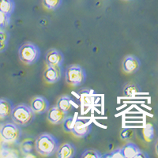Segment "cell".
<instances>
[{"instance_id": "cell-1", "label": "cell", "mask_w": 158, "mask_h": 158, "mask_svg": "<svg viewBox=\"0 0 158 158\" xmlns=\"http://www.w3.org/2000/svg\"><path fill=\"white\" fill-rule=\"evenodd\" d=\"M36 151L42 156H51L56 153L60 144L57 138L50 133H42L36 138Z\"/></svg>"}, {"instance_id": "cell-2", "label": "cell", "mask_w": 158, "mask_h": 158, "mask_svg": "<svg viewBox=\"0 0 158 158\" xmlns=\"http://www.w3.org/2000/svg\"><path fill=\"white\" fill-rule=\"evenodd\" d=\"M11 119L21 127L29 126L36 118V113L26 104H20L14 107L11 113Z\"/></svg>"}, {"instance_id": "cell-3", "label": "cell", "mask_w": 158, "mask_h": 158, "mask_svg": "<svg viewBox=\"0 0 158 158\" xmlns=\"http://www.w3.org/2000/svg\"><path fill=\"white\" fill-rule=\"evenodd\" d=\"M18 56L22 63L31 66L39 60L40 49L36 44L32 42H25L18 49Z\"/></svg>"}, {"instance_id": "cell-4", "label": "cell", "mask_w": 158, "mask_h": 158, "mask_svg": "<svg viewBox=\"0 0 158 158\" xmlns=\"http://www.w3.org/2000/svg\"><path fill=\"white\" fill-rule=\"evenodd\" d=\"M86 72L78 64H71L67 67L65 73L66 82L71 86H80L86 80Z\"/></svg>"}, {"instance_id": "cell-5", "label": "cell", "mask_w": 158, "mask_h": 158, "mask_svg": "<svg viewBox=\"0 0 158 158\" xmlns=\"http://www.w3.org/2000/svg\"><path fill=\"white\" fill-rule=\"evenodd\" d=\"M0 136L8 142H17L22 136V129L14 122L6 123L0 127Z\"/></svg>"}, {"instance_id": "cell-6", "label": "cell", "mask_w": 158, "mask_h": 158, "mask_svg": "<svg viewBox=\"0 0 158 158\" xmlns=\"http://www.w3.org/2000/svg\"><path fill=\"white\" fill-rule=\"evenodd\" d=\"M30 107L37 115H42L45 112H48L50 108V104L46 97L43 96H36L31 100Z\"/></svg>"}, {"instance_id": "cell-7", "label": "cell", "mask_w": 158, "mask_h": 158, "mask_svg": "<svg viewBox=\"0 0 158 158\" xmlns=\"http://www.w3.org/2000/svg\"><path fill=\"white\" fill-rule=\"evenodd\" d=\"M63 61H64V56L61 51L56 48H51L46 53L45 62L47 66L62 67Z\"/></svg>"}, {"instance_id": "cell-8", "label": "cell", "mask_w": 158, "mask_h": 158, "mask_svg": "<svg viewBox=\"0 0 158 158\" xmlns=\"http://www.w3.org/2000/svg\"><path fill=\"white\" fill-rule=\"evenodd\" d=\"M141 67V61L137 56L128 55L124 58L122 63L123 70L127 74H134L138 71Z\"/></svg>"}, {"instance_id": "cell-9", "label": "cell", "mask_w": 158, "mask_h": 158, "mask_svg": "<svg viewBox=\"0 0 158 158\" xmlns=\"http://www.w3.org/2000/svg\"><path fill=\"white\" fill-rule=\"evenodd\" d=\"M63 75L62 67H51L47 66L44 71L43 77L44 81L48 84H55L61 79Z\"/></svg>"}, {"instance_id": "cell-10", "label": "cell", "mask_w": 158, "mask_h": 158, "mask_svg": "<svg viewBox=\"0 0 158 158\" xmlns=\"http://www.w3.org/2000/svg\"><path fill=\"white\" fill-rule=\"evenodd\" d=\"M91 130L92 127L89 122L78 118L76 119L74 123L72 134L77 138H85L89 135Z\"/></svg>"}, {"instance_id": "cell-11", "label": "cell", "mask_w": 158, "mask_h": 158, "mask_svg": "<svg viewBox=\"0 0 158 158\" xmlns=\"http://www.w3.org/2000/svg\"><path fill=\"white\" fill-rule=\"evenodd\" d=\"M67 116V114L57 108V106H52L48 111V119L49 122L55 125L63 124V121Z\"/></svg>"}, {"instance_id": "cell-12", "label": "cell", "mask_w": 158, "mask_h": 158, "mask_svg": "<svg viewBox=\"0 0 158 158\" xmlns=\"http://www.w3.org/2000/svg\"><path fill=\"white\" fill-rule=\"evenodd\" d=\"M76 154V147L74 144L66 142L59 146L56 156L57 158H72Z\"/></svg>"}, {"instance_id": "cell-13", "label": "cell", "mask_w": 158, "mask_h": 158, "mask_svg": "<svg viewBox=\"0 0 158 158\" xmlns=\"http://www.w3.org/2000/svg\"><path fill=\"white\" fill-rule=\"evenodd\" d=\"M15 105L7 98H0V119L10 117Z\"/></svg>"}, {"instance_id": "cell-14", "label": "cell", "mask_w": 158, "mask_h": 158, "mask_svg": "<svg viewBox=\"0 0 158 158\" xmlns=\"http://www.w3.org/2000/svg\"><path fill=\"white\" fill-rule=\"evenodd\" d=\"M73 102L74 100L70 96L63 95L58 99L56 106L63 112L68 114L73 108Z\"/></svg>"}, {"instance_id": "cell-15", "label": "cell", "mask_w": 158, "mask_h": 158, "mask_svg": "<svg viewBox=\"0 0 158 158\" xmlns=\"http://www.w3.org/2000/svg\"><path fill=\"white\" fill-rule=\"evenodd\" d=\"M123 158H135L141 151L140 148L134 142H127L121 147Z\"/></svg>"}, {"instance_id": "cell-16", "label": "cell", "mask_w": 158, "mask_h": 158, "mask_svg": "<svg viewBox=\"0 0 158 158\" xmlns=\"http://www.w3.org/2000/svg\"><path fill=\"white\" fill-rule=\"evenodd\" d=\"M141 90L140 86L135 83L130 82L127 84L123 88V96L126 97H135L137 94H140Z\"/></svg>"}, {"instance_id": "cell-17", "label": "cell", "mask_w": 158, "mask_h": 158, "mask_svg": "<svg viewBox=\"0 0 158 158\" xmlns=\"http://www.w3.org/2000/svg\"><path fill=\"white\" fill-rule=\"evenodd\" d=\"M15 10V0H0V10L12 15Z\"/></svg>"}, {"instance_id": "cell-18", "label": "cell", "mask_w": 158, "mask_h": 158, "mask_svg": "<svg viewBox=\"0 0 158 158\" xmlns=\"http://www.w3.org/2000/svg\"><path fill=\"white\" fill-rule=\"evenodd\" d=\"M21 149H22V153H25V154L34 153V151H36V142H35V140L25 139L22 143Z\"/></svg>"}, {"instance_id": "cell-19", "label": "cell", "mask_w": 158, "mask_h": 158, "mask_svg": "<svg viewBox=\"0 0 158 158\" xmlns=\"http://www.w3.org/2000/svg\"><path fill=\"white\" fill-rule=\"evenodd\" d=\"M63 0H42V5L48 10H56L61 6Z\"/></svg>"}, {"instance_id": "cell-20", "label": "cell", "mask_w": 158, "mask_h": 158, "mask_svg": "<svg viewBox=\"0 0 158 158\" xmlns=\"http://www.w3.org/2000/svg\"><path fill=\"white\" fill-rule=\"evenodd\" d=\"M10 36L5 29H0V53L4 52L8 47Z\"/></svg>"}, {"instance_id": "cell-21", "label": "cell", "mask_w": 158, "mask_h": 158, "mask_svg": "<svg viewBox=\"0 0 158 158\" xmlns=\"http://www.w3.org/2000/svg\"><path fill=\"white\" fill-rule=\"evenodd\" d=\"M143 136L146 142H152L154 138V128L151 123H147L144 128Z\"/></svg>"}, {"instance_id": "cell-22", "label": "cell", "mask_w": 158, "mask_h": 158, "mask_svg": "<svg viewBox=\"0 0 158 158\" xmlns=\"http://www.w3.org/2000/svg\"><path fill=\"white\" fill-rule=\"evenodd\" d=\"M74 118L73 116H68L67 115V118H65L64 121L63 123V127L66 132H68V133H72V131H73V128H74Z\"/></svg>"}, {"instance_id": "cell-23", "label": "cell", "mask_w": 158, "mask_h": 158, "mask_svg": "<svg viewBox=\"0 0 158 158\" xmlns=\"http://www.w3.org/2000/svg\"><path fill=\"white\" fill-rule=\"evenodd\" d=\"M81 158H102L100 151L95 149H87L81 154Z\"/></svg>"}, {"instance_id": "cell-24", "label": "cell", "mask_w": 158, "mask_h": 158, "mask_svg": "<svg viewBox=\"0 0 158 158\" xmlns=\"http://www.w3.org/2000/svg\"><path fill=\"white\" fill-rule=\"evenodd\" d=\"M11 21V15L0 10V29H5L8 27Z\"/></svg>"}, {"instance_id": "cell-25", "label": "cell", "mask_w": 158, "mask_h": 158, "mask_svg": "<svg viewBox=\"0 0 158 158\" xmlns=\"http://www.w3.org/2000/svg\"><path fill=\"white\" fill-rule=\"evenodd\" d=\"M102 157H105V158H123V156L121 148H118V149H114V150L111 151V152H110L109 153H107V154L102 155Z\"/></svg>"}, {"instance_id": "cell-26", "label": "cell", "mask_w": 158, "mask_h": 158, "mask_svg": "<svg viewBox=\"0 0 158 158\" xmlns=\"http://www.w3.org/2000/svg\"><path fill=\"white\" fill-rule=\"evenodd\" d=\"M135 133L134 131L129 128H126V129L123 130L122 132L120 133V138L123 140H127V139H130L134 136Z\"/></svg>"}, {"instance_id": "cell-27", "label": "cell", "mask_w": 158, "mask_h": 158, "mask_svg": "<svg viewBox=\"0 0 158 158\" xmlns=\"http://www.w3.org/2000/svg\"><path fill=\"white\" fill-rule=\"evenodd\" d=\"M149 156L146 153V152L141 150L140 152L138 153V155H137L135 158H149Z\"/></svg>"}, {"instance_id": "cell-28", "label": "cell", "mask_w": 158, "mask_h": 158, "mask_svg": "<svg viewBox=\"0 0 158 158\" xmlns=\"http://www.w3.org/2000/svg\"><path fill=\"white\" fill-rule=\"evenodd\" d=\"M155 149H156V153L158 155V140L156 143V146H155Z\"/></svg>"}, {"instance_id": "cell-29", "label": "cell", "mask_w": 158, "mask_h": 158, "mask_svg": "<svg viewBox=\"0 0 158 158\" xmlns=\"http://www.w3.org/2000/svg\"><path fill=\"white\" fill-rule=\"evenodd\" d=\"M124 1H131V0H124Z\"/></svg>"}, {"instance_id": "cell-30", "label": "cell", "mask_w": 158, "mask_h": 158, "mask_svg": "<svg viewBox=\"0 0 158 158\" xmlns=\"http://www.w3.org/2000/svg\"><path fill=\"white\" fill-rule=\"evenodd\" d=\"M0 137H1V136H0Z\"/></svg>"}]
</instances>
